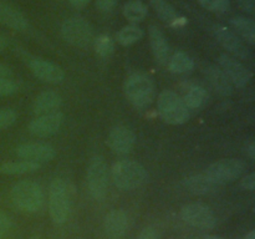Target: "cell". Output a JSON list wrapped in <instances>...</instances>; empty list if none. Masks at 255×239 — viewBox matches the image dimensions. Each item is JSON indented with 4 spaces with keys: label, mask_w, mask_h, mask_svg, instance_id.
Instances as JSON below:
<instances>
[{
    "label": "cell",
    "mask_w": 255,
    "mask_h": 239,
    "mask_svg": "<svg viewBox=\"0 0 255 239\" xmlns=\"http://www.w3.org/2000/svg\"><path fill=\"white\" fill-rule=\"evenodd\" d=\"M218 65L233 86L244 87L253 77V72L251 70L228 54H222L218 57Z\"/></svg>",
    "instance_id": "10"
},
{
    "label": "cell",
    "mask_w": 255,
    "mask_h": 239,
    "mask_svg": "<svg viewBox=\"0 0 255 239\" xmlns=\"http://www.w3.org/2000/svg\"><path fill=\"white\" fill-rule=\"evenodd\" d=\"M7 47V40L2 35H0V52L4 51Z\"/></svg>",
    "instance_id": "41"
},
{
    "label": "cell",
    "mask_w": 255,
    "mask_h": 239,
    "mask_svg": "<svg viewBox=\"0 0 255 239\" xmlns=\"http://www.w3.org/2000/svg\"><path fill=\"white\" fill-rule=\"evenodd\" d=\"M27 65L35 77L47 84H60L65 77L64 70L49 60L32 57L29 60Z\"/></svg>",
    "instance_id": "13"
},
{
    "label": "cell",
    "mask_w": 255,
    "mask_h": 239,
    "mask_svg": "<svg viewBox=\"0 0 255 239\" xmlns=\"http://www.w3.org/2000/svg\"><path fill=\"white\" fill-rule=\"evenodd\" d=\"M62 102V97L60 96L59 92L52 91V90H46L42 91L36 96L32 104V112L36 115H45L50 112L56 111Z\"/></svg>",
    "instance_id": "20"
},
{
    "label": "cell",
    "mask_w": 255,
    "mask_h": 239,
    "mask_svg": "<svg viewBox=\"0 0 255 239\" xmlns=\"http://www.w3.org/2000/svg\"><path fill=\"white\" fill-rule=\"evenodd\" d=\"M149 45H151L152 54L159 65L164 66L168 64L169 60V45L167 37L156 25H151L148 29Z\"/></svg>",
    "instance_id": "17"
},
{
    "label": "cell",
    "mask_w": 255,
    "mask_h": 239,
    "mask_svg": "<svg viewBox=\"0 0 255 239\" xmlns=\"http://www.w3.org/2000/svg\"><path fill=\"white\" fill-rule=\"evenodd\" d=\"M204 72H206L211 85L219 95H222V96H229V95L233 94V85L229 81L228 77L226 76V74L219 69V66L208 65L204 69Z\"/></svg>",
    "instance_id": "21"
},
{
    "label": "cell",
    "mask_w": 255,
    "mask_h": 239,
    "mask_svg": "<svg viewBox=\"0 0 255 239\" xmlns=\"http://www.w3.org/2000/svg\"><path fill=\"white\" fill-rule=\"evenodd\" d=\"M62 121H64V115L59 111H54L37 116L30 122L27 129L32 136L45 138L56 133L61 128Z\"/></svg>",
    "instance_id": "12"
},
{
    "label": "cell",
    "mask_w": 255,
    "mask_h": 239,
    "mask_svg": "<svg viewBox=\"0 0 255 239\" xmlns=\"http://www.w3.org/2000/svg\"><path fill=\"white\" fill-rule=\"evenodd\" d=\"M246 152L247 154H248V157L251 159H254L255 158V143L253 141L248 142L246 146Z\"/></svg>",
    "instance_id": "40"
},
{
    "label": "cell",
    "mask_w": 255,
    "mask_h": 239,
    "mask_svg": "<svg viewBox=\"0 0 255 239\" xmlns=\"http://www.w3.org/2000/svg\"><path fill=\"white\" fill-rule=\"evenodd\" d=\"M183 222L199 229H212L217 226V217L209 206L204 203H189L182 207Z\"/></svg>",
    "instance_id": "9"
},
{
    "label": "cell",
    "mask_w": 255,
    "mask_h": 239,
    "mask_svg": "<svg viewBox=\"0 0 255 239\" xmlns=\"http://www.w3.org/2000/svg\"><path fill=\"white\" fill-rule=\"evenodd\" d=\"M105 233L110 239H121L128 228V217L122 209H112L105 217Z\"/></svg>",
    "instance_id": "16"
},
{
    "label": "cell",
    "mask_w": 255,
    "mask_h": 239,
    "mask_svg": "<svg viewBox=\"0 0 255 239\" xmlns=\"http://www.w3.org/2000/svg\"><path fill=\"white\" fill-rule=\"evenodd\" d=\"M41 164L31 161H12L0 164V173L6 176H20L39 171Z\"/></svg>",
    "instance_id": "23"
},
{
    "label": "cell",
    "mask_w": 255,
    "mask_h": 239,
    "mask_svg": "<svg viewBox=\"0 0 255 239\" xmlns=\"http://www.w3.org/2000/svg\"><path fill=\"white\" fill-rule=\"evenodd\" d=\"M244 239H255V231H251Z\"/></svg>",
    "instance_id": "42"
},
{
    "label": "cell",
    "mask_w": 255,
    "mask_h": 239,
    "mask_svg": "<svg viewBox=\"0 0 255 239\" xmlns=\"http://www.w3.org/2000/svg\"><path fill=\"white\" fill-rule=\"evenodd\" d=\"M214 35L219 44L232 55L242 60L252 59V51L249 47L233 30L224 26H217L214 29Z\"/></svg>",
    "instance_id": "11"
},
{
    "label": "cell",
    "mask_w": 255,
    "mask_h": 239,
    "mask_svg": "<svg viewBox=\"0 0 255 239\" xmlns=\"http://www.w3.org/2000/svg\"><path fill=\"white\" fill-rule=\"evenodd\" d=\"M241 187L244 191H254L255 188V173L247 174L246 177H243V179L241 181Z\"/></svg>",
    "instance_id": "35"
},
{
    "label": "cell",
    "mask_w": 255,
    "mask_h": 239,
    "mask_svg": "<svg viewBox=\"0 0 255 239\" xmlns=\"http://www.w3.org/2000/svg\"><path fill=\"white\" fill-rule=\"evenodd\" d=\"M137 239H159V232L156 227L148 226L142 229Z\"/></svg>",
    "instance_id": "34"
},
{
    "label": "cell",
    "mask_w": 255,
    "mask_h": 239,
    "mask_svg": "<svg viewBox=\"0 0 255 239\" xmlns=\"http://www.w3.org/2000/svg\"><path fill=\"white\" fill-rule=\"evenodd\" d=\"M17 112L12 109H0V129L9 128L16 122Z\"/></svg>",
    "instance_id": "31"
},
{
    "label": "cell",
    "mask_w": 255,
    "mask_h": 239,
    "mask_svg": "<svg viewBox=\"0 0 255 239\" xmlns=\"http://www.w3.org/2000/svg\"><path fill=\"white\" fill-rule=\"evenodd\" d=\"M203 239H224V238H222V237H218V236H207L204 237Z\"/></svg>",
    "instance_id": "43"
},
{
    "label": "cell",
    "mask_w": 255,
    "mask_h": 239,
    "mask_svg": "<svg viewBox=\"0 0 255 239\" xmlns=\"http://www.w3.org/2000/svg\"><path fill=\"white\" fill-rule=\"evenodd\" d=\"M17 92V85L12 80L0 79V96H11Z\"/></svg>",
    "instance_id": "32"
},
{
    "label": "cell",
    "mask_w": 255,
    "mask_h": 239,
    "mask_svg": "<svg viewBox=\"0 0 255 239\" xmlns=\"http://www.w3.org/2000/svg\"><path fill=\"white\" fill-rule=\"evenodd\" d=\"M125 94L134 107L146 109L156 97V86L146 74H133L125 82Z\"/></svg>",
    "instance_id": "4"
},
{
    "label": "cell",
    "mask_w": 255,
    "mask_h": 239,
    "mask_svg": "<svg viewBox=\"0 0 255 239\" xmlns=\"http://www.w3.org/2000/svg\"><path fill=\"white\" fill-rule=\"evenodd\" d=\"M109 167L102 157H95L87 167V188L94 199L104 198L109 189Z\"/></svg>",
    "instance_id": "7"
},
{
    "label": "cell",
    "mask_w": 255,
    "mask_h": 239,
    "mask_svg": "<svg viewBox=\"0 0 255 239\" xmlns=\"http://www.w3.org/2000/svg\"><path fill=\"white\" fill-rule=\"evenodd\" d=\"M90 1H91V0H69L70 4L74 7H76V9H82V7H85L86 5H89Z\"/></svg>",
    "instance_id": "39"
},
{
    "label": "cell",
    "mask_w": 255,
    "mask_h": 239,
    "mask_svg": "<svg viewBox=\"0 0 255 239\" xmlns=\"http://www.w3.org/2000/svg\"><path fill=\"white\" fill-rule=\"evenodd\" d=\"M0 79H12V70L7 65L0 64Z\"/></svg>",
    "instance_id": "38"
},
{
    "label": "cell",
    "mask_w": 255,
    "mask_h": 239,
    "mask_svg": "<svg viewBox=\"0 0 255 239\" xmlns=\"http://www.w3.org/2000/svg\"><path fill=\"white\" fill-rule=\"evenodd\" d=\"M0 24L16 31H24L29 26L24 14L4 0H0Z\"/></svg>",
    "instance_id": "18"
},
{
    "label": "cell",
    "mask_w": 255,
    "mask_h": 239,
    "mask_svg": "<svg viewBox=\"0 0 255 239\" xmlns=\"http://www.w3.org/2000/svg\"><path fill=\"white\" fill-rule=\"evenodd\" d=\"M184 186L189 192L194 194H209L214 192L218 184L204 174H196L184 179Z\"/></svg>",
    "instance_id": "22"
},
{
    "label": "cell",
    "mask_w": 255,
    "mask_h": 239,
    "mask_svg": "<svg viewBox=\"0 0 255 239\" xmlns=\"http://www.w3.org/2000/svg\"><path fill=\"white\" fill-rule=\"evenodd\" d=\"M30 239H42V238H41V237H36V236H35V237H31V238H30Z\"/></svg>",
    "instance_id": "44"
},
{
    "label": "cell",
    "mask_w": 255,
    "mask_h": 239,
    "mask_svg": "<svg viewBox=\"0 0 255 239\" xmlns=\"http://www.w3.org/2000/svg\"><path fill=\"white\" fill-rule=\"evenodd\" d=\"M71 211V196L66 182L55 178L49 187V213L55 224L66 223Z\"/></svg>",
    "instance_id": "3"
},
{
    "label": "cell",
    "mask_w": 255,
    "mask_h": 239,
    "mask_svg": "<svg viewBox=\"0 0 255 239\" xmlns=\"http://www.w3.org/2000/svg\"><path fill=\"white\" fill-rule=\"evenodd\" d=\"M239 6L248 14H253L255 10V0H237Z\"/></svg>",
    "instance_id": "37"
},
{
    "label": "cell",
    "mask_w": 255,
    "mask_h": 239,
    "mask_svg": "<svg viewBox=\"0 0 255 239\" xmlns=\"http://www.w3.org/2000/svg\"><path fill=\"white\" fill-rule=\"evenodd\" d=\"M117 5V0H96V6L101 11L109 12Z\"/></svg>",
    "instance_id": "36"
},
{
    "label": "cell",
    "mask_w": 255,
    "mask_h": 239,
    "mask_svg": "<svg viewBox=\"0 0 255 239\" xmlns=\"http://www.w3.org/2000/svg\"><path fill=\"white\" fill-rule=\"evenodd\" d=\"M244 169H246V164L241 159H219L207 167L206 176L219 186V184L229 183L238 179L244 173Z\"/></svg>",
    "instance_id": "8"
},
{
    "label": "cell",
    "mask_w": 255,
    "mask_h": 239,
    "mask_svg": "<svg viewBox=\"0 0 255 239\" xmlns=\"http://www.w3.org/2000/svg\"><path fill=\"white\" fill-rule=\"evenodd\" d=\"M198 2L204 9L216 14L227 12L231 7V0H198Z\"/></svg>",
    "instance_id": "30"
},
{
    "label": "cell",
    "mask_w": 255,
    "mask_h": 239,
    "mask_svg": "<svg viewBox=\"0 0 255 239\" xmlns=\"http://www.w3.org/2000/svg\"><path fill=\"white\" fill-rule=\"evenodd\" d=\"M231 24L237 34L249 45L255 44V24L253 19L246 16H234L231 19Z\"/></svg>",
    "instance_id": "24"
},
{
    "label": "cell",
    "mask_w": 255,
    "mask_h": 239,
    "mask_svg": "<svg viewBox=\"0 0 255 239\" xmlns=\"http://www.w3.org/2000/svg\"><path fill=\"white\" fill-rule=\"evenodd\" d=\"M111 176L117 188L131 191L142 187L148 181V173L141 163L131 159H122L112 166Z\"/></svg>",
    "instance_id": "1"
},
{
    "label": "cell",
    "mask_w": 255,
    "mask_h": 239,
    "mask_svg": "<svg viewBox=\"0 0 255 239\" xmlns=\"http://www.w3.org/2000/svg\"><path fill=\"white\" fill-rule=\"evenodd\" d=\"M15 153L24 161H31L40 164L52 161L56 156V151L51 144L41 143V142L20 144L15 149Z\"/></svg>",
    "instance_id": "14"
},
{
    "label": "cell",
    "mask_w": 255,
    "mask_h": 239,
    "mask_svg": "<svg viewBox=\"0 0 255 239\" xmlns=\"http://www.w3.org/2000/svg\"><path fill=\"white\" fill-rule=\"evenodd\" d=\"M182 100L188 110H199L207 105L209 100V94L203 87H192Z\"/></svg>",
    "instance_id": "27"
},
{
    "label": "cell",
    "mask_w": 255,
    "mask_h": 239,
    "mask_svg": "<svg viewBox=\"0 0 255 239\" xmlns=\"http://www.w3.org/2000/svg\"><path fill=\"white\" fill-rule=\"evenodd\" d=\"M10 228H11V219L4 211L0 209V239H4L6 237Z\"/></svg>",
    "instance_id": "33"
},
{
    "label": "cell",
    "mask_w": 255,
    "mask_h": 239,
    "mask_svg": "<svg viewBox=\"0 0 255 239\" xmlns=\"http://www.w3.org/2000/svg\"><path fill=\"white\" fill-rule=\"evenodd\" d=\"M61 35L66 42L76 47H86L94 39V30L86 19L69 17L61 25Z\"/></svg>",
    "instance_id": "6"
},
{
    "label": "cell",
    "mask_w": 255,
    "mask_h": 239,
    "mask_svg": "<svg viewBox=\"0 0 255 239\" xmlns=\"http://www.w3.org/2000/svg\"><path fill=\"white\" fill-rule=\"evenodd\" d=\"M95 50H96V54L101 57L111 56L115 50L114 40L109 35H100L95 40Z\"/></svg>",
    "instance_id": "29"
},
{
    "label": "cell",
    "mask_w": 255,
    "mask_h": 239,
    "mask_svg": "<svg viewBox=\"0 0 255 239\" xmlns=\"http://www.w3.org/2000/svg\"><path fill=\"white\" fill-rule=\"evenodd\" d=\"M149 2H151L152 7L154 9L156 14L158 15L159 19L166 22L167 25H169V26L178 27L187 22L186 17L181 16L167 0H149Z\"/></svg>",
    "instance_id": "19"
},
{
    "label": "cell",
    "mask_w": 255,
    "mask_h": 239,
    "mask_svg": "<svg viewBox=\"0 0 255 239\" xmlns=\"http://www.w3.org/2000/svg\"><path fill=\"white\" fill-rule=\"evenodd\" d=\"M143 37V30L136 24L126 25L116 34V41L122 46H129Z\"/></svg>",
    "instance_id": "25"
},
{
    "label": "cell",
    "mask_w": 255,
    "mask_h": 239,
    "mask_svg": "<svg viewBox=\"0 0 255 239\" xmlns=\"http://www.w3.org/2000/svg\"><path fill=\"white\" fill-rule=\"evenodd\" d=\"M157 109L161 119L169 124H183L189 120V110L183 100L171 90L161 92L157 100Z\"/></svg>",
    "instance_id": "5"
},
{
    "label": "cell",
    "mask_w": 255,
    "mask_h": 239,
    "mask_svg": "<svg viewBox=\"0 0 255 239\" xmlns=\"http://www.w3.org/2000/svg\"><path fill=\"white\" fill-rule=\"evenodd\" d=\"M136 143V134L126 126H116L107 136V146L119 154H126Z\"/></svg>",
    "instance_id": "15"
},
{
    "label": "cell",
    "mask_w": 255,
    "mask_h": 239,
    "mask_svg": "<svg viewBox=\"0 0 255 239\" xmlns=\"http://www.w3.org/2000/svg\"><path fill=\"white\" fill-rule=\"evenodd\" d=\"M148 14L146 4L142 0H129L124 6V15L128 21L139 22Z\"/></svg>",
    "instance_id": "28"
},
{
    "label": "cell",
    "mask_w": 255,
    "mask_h": 239,
    "mask_svg": "<svg viewBox=\"0 0 255 239\" xmlns=\"http://www.w3.org/2000/svg\"><path fill=\"white\" fill-rule=\"evenodd\" d=\"M168 67L174 74H186L193 70L194 61L183 51H177L168 60Z\"/></svg>",
    "instance_id": "26"
},
{
    "label": "cell",
    "mask_w": 255,
    "mask_h": 239,
    "mask_svg": "<svg viewBox=\"0 0 255 239\" xmlns=\"http://www.w3.org/2000/svg\"><path fill=\"white\" fill-rule=\"evenodd\" d=\"M11 202L19 211L26 213L39 212L44 206V191L32 181H20L14 184L10 192Z\"/></svg>",
    "instance_id": "2"
}]
</instances>
